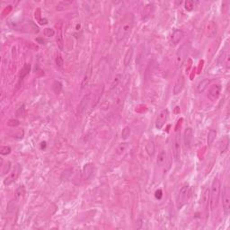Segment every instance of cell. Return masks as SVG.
<instances>
[{"label": "cell", "instance_id": "cell-1", "mask_svg": "<svg viewBox=\"0 0 230 230\" xmlns=\"http://www.w3.org/2000/svg\"><path fill=\"white\" fill-rule=\"evenodd\" d=\"M134 25V15L132 13H127L120 21L117 31H116V37L118 41L125 40L131 33Z\"/></svg>", "mask_w": 230, "mask_h": 230}, {"label": "cell", "instance_id": "cell-2", "mask_svg": "<svg viewBox=\"0 0 230 230\" xmlns=\"http://www.w3.org/2000/svg\"><path fill=\"white\" fill-rule=\"evenodd\" d=\"M220 191H221V184L218 177H215L213 180V183L210 190V210H215L218 204L219 196H220Z\"/></svg>", "mask_w": 230, "mask_h": 230}, {"label": "cell", "instance_id": "cell-3", "mask_svg": "<svg viewBox=\"0 0 230 230\" xmlns=\"http://www.w3.org/2000/svg\"><path fill=\"white\" fill-rule=\"evenodd\" d=\"M191 197V187L189 184H184L181 188L177 198H176V207L178 210H181L183 206H185Z\"/></svg>", "mask_w": 230, "mask_h": 230}, {"label": "cell", "instance_id": "cell-4", "mask_svg": "<svg viewBox=\"0 0 230 230\" xmlns=\"http://www.w3.org/2000/svg\"><path fill=\"white\" fill-rule=\"evenodd\" d=\"M173 155L175 160L178 161L181 156V132L180 130H176L175 135L173 141Z\"/></svg>", "mask_w": 230, "mask_h": 230}, {"label": "cell", "instance_id": "cell-5", "mask_svg": "<svg viewBox=\"0 0 230 230\" xmlns=\"http://www.w3.org/2000/svg\"><path fill=\"white\" fill-rule=\"evenodd\" d=\"M21 173H22V167H21V165L19 164H17L14 168H13V170L11 171V173L4 180V184L6 186H8V185H10V184L14 183L18 179V177L20 176Z\"/></svg>", "mask_w": 230, "mask_h": 230}, {"label": "cell", "instance_id": "cell-6", "mask_svg": "<svg viewBox=\"0 0 230 230\" xmlns=\"http://www.w3.org/2000/svg\"><path fill=\"white\" fill-rule=\"evenodd\" d=\"M56 41H57V45L60 50H63L64 49V34H63V22L62 21H59L56 24Z\"/></svg>", "mask_w": 230, "mask_h": 230}, {"label": "cell", "instance_id": "cell-7", "mask_svg": "<svg viewBox=\"0 0 230 230\" xmlns=\"http://www.w3.org/2000/svg\"><path fill=\"white\" fill-rule=\"evenodd\" d=\"M169 117V111L167 109H164L162 110L159 114L157 115L156 120V128L157 129H161L164 127V125L165 124V122H167Z\"/></svg>", "mask_w": 230, "mask_h": 230}, {"label": "cell", "instance_id": "cell-8", "mask_svg": "<svg viewBox=\"0 0 230 230\" xmlns=\"http://www.w3.org/2000/svg\"><path fill=\"white\" fill-rule=\"evenodd\" d=\"M205 34L207 37L213 38L217 34V24L214 20L209 21L205 25Z\"/></svg>", "mask_w": 230, "mask_h": 230}, {"label": "cell", "instance_id": "cell-9", "mask_svg": "<svg viewBox=\"0 0 230 230\" xmlns=\"http://www.w3.org/2000/svg\"><path fill=\"white\" fill-rule=\"evenodd\" d=\"M222 203H223V210L225 214L227 216L230 211V195L228 187L226 186L222 194Z\"/></svg>", "mask_w": 230, "mask_h": 230}, {"label": "cell", "instance_id": "cell-10", "mask_svg": "<svg viewBox=\"0 0 230 230\" xmlns=\"http://www.w3.org/2000/svg\"><path fill=\"white\" fill-rule=\"evenodd\" d=\"M220 92H221V86L220 85H212L209 89L208 97L210 98V101H217L220 95Z\"/></svg>", "mask_w": 230, "mask_h": 230}, {"label": "cell", "instance_id": "cell-11", "mask_svg": "<svg viewBox=\"0 0 230 230\" xmlns=\"http://www.w3.org/2000/svg\"><path fill=\"white\" fill-rule=\"evenodd\" d=\"M94 172H95V166L93 164H86L82 171V177H83V180L85 181H87L90 180L93 175H94Z\"/></svg>", "mask_w": 230, "mask_h": 230}, {"label": "cell", "instance_id": "cell-12", "mask_svg": "<svg viewBox=\"0 0 230 230\" xmlns=\"http://www.w3.org/2000/svg\"><path fill=\"white\" fill-rule=\"evenodd\" d=\"M154 11H155V7L153 4H148L146 5L142 10V13H141V19L144 22L148 21L153 15L154 14Z\"/></svg>", "mask_w": 230, "mask_h": 230}, {"label": "cell", "instance_id": "cell-13", "mask_svg": "<svg viewBox=\"0 0 230 230\" xmlns=\"http://www.w3.org/2000/svg\"><path fill=\"white\" fill-rule=\"evenodd\" d=\"M184 84H185V79L183 76H179L178 79L176 80L175 84V86L173 89V92H174V95H179L182 91H183V87H184Z\"/></svg>", "mask_w": 230, "mask_h": 230}, {"label": "cell", "instance_id": "cell-14", "mask_svg": "<svg viewBox=\"0 0 230 230\" xmlns=\"http://www.w3.org/2000/svg\"><path fill=\"white\" fill-rule=\"evenodd\" d=\"M203 206H204V210L206 217L209 216V210L210 209V189H206L204 193H203Z\"/></svg>", "mask_w": 230, "mask_h": 230}, {"label": "cell", "instance_id": "cell-15", "mask_svg": "<svg viewBox=\"0 0 230 230\" xmlns=\"http://www.w3.org/2000/svg\"><path fill=\"white\" fill-rule=\"evenodd\" d=\"M183 37V32L180 29H175L171 37V42L173 45H177L180 41H182Z\"/></svg>", "mask_w": 230, "mask_h": 230}, {"label": "cell", "instance_id": "cell-16", "mask_svg": "<svg viewBox=\"0 0 230 230\" xmlns=\"http://www.w3.org/2000/svg\"><path fill=\"white\" fill-rule=\"evenodd\" d=\"M183 139H184V144H185V147H188L189 148L191 146V143L193 139V131L191 128H187L184 131V137H183Z\"/></svg>", "mask_w": 230, "mask_h": 230}, {"label": "cell", "instance_id": "cell-17", "mask_svg": "<svg viewBox=\"0 0 230 230\" xmlns=\"http://www.w3.org/2000/svg\"><path fill=\"white\" fill-rule=\"evenodd\" d=\"M184 59H185V50H184V46H183L179 49V50L176 54V65H177V67H181L183 65Z\"/></svg>", "mask_w": 230, "mask_h": 230}, {"label": "cell", "instance_id": "cell-18", "mask_svg": "<svg viewBox=\"0 0 230 230\" xmlns=\"http://www.w3.org/2000/svg\"><path fill=\"white\" fill-rule=\"evenodd\" d=\"M30 71H31V65L29 63H25L21 69L20 74H19V81H23L29 75Z\"/></svg>", "mask_w": 230, "mask_h": 230}, {"label": "cell", "instance_id": "cell-19", "mask_svg": "<svg viewBox=\"0 0 230 230\" xmlns=\"http://www.w3.org/2000/svg\"><path fill=\"white\" fill-rule=\"evenodd\" d=\"M166 157H167V155H166V152L165 150H162L158 154L157 159H156V165H157L158 167H162L163 165H165V163L166 162Z\"/></svg>", "mask_w": 230, "mask_h": 230}, {"label": "cell", "instance_id": "cell-20", "mask_svg": "<svg viewBox=\"0 0 230 230\" xmlns=\"http://www.w3.org/2000/svg\"><path fill=\"white\" fill-rule=\"evenodd\" d=\"M133 52H134V50H133V48L132 47H129L127 50L125 56H124V60H123V63H124L125 66H129V65L130 61L132 60V57H133Z\"/></svg>", "mask_w": 230, "mask_h": 230}, {"label": "cell", "instance_id": "cell-21", "mask_svg": "<svg viewBox=\"0 0 230 230\" xmlns=\"http://www.w3.org/2000/svg\"><path fill=\"white\" fill-rule=\"evenodd\" d=\"M228 144H229V139L227 136L223 137V139H221V142L219 145V149H220V153L223 154L227 151V149L228 148Z\"/></svg>", "mask_w": 230, "mask_h": 230}, {"label": "cell", "instance_id": "cell-22", "mask_svg": "<svg viewBox=\"0 0 230 230\" xmlns=\"http://www.w3.org/2000/svg\"><path fill=\"white\" fill-rule=\"evenodd\" d=\"M210 83V79H208V78H205V79L201 80V81L200 82V84L198 85V87H197L198 92H199V93H202L203 91L209 86Z\"/></svg>", "mask_w": 230, "mask_h": 230}, {"label": "cell", "instance_id": "cell-23", "mask_svg": "<svg viewBox=\"0 0 230 230\" xmlns=\"http://www.w3.org/2000/svg\"><path fill=\"white\" fill-rule=\"evenodd\" d=\"M146 151L149 156H153L155 153V143L153 140H149L146 144Z\"/></svg>", "mask_w": 230, "mask_h": 230}, {"label": "cell", "instance_id": "cell-24", "mask_svg": "<svg viewBox=\"0 0 230 230\" xmlns=\"http://www.w3.org/2000/svg\"><path fill=\"white\" fill-rule=\"evenodd\" d=\"M90 76H91V67H89V69L86 71V73L85 76H84V78H83V80H82L81 83L82 89H84V88H86L87 86L89 80H90Z\"/></svg>", "mask_w": 230, "mask_h": 230}, {"label": "cell", "instance_id": "cell-25", "mask_svg": "<svg viewBox=\"0 0 230 230\" xmlns=\"http://www.w3.org/2000/svg\"><path fill=\"white\" fill-rule=\"evenodd\" d=\"M217 137V131L214 130V129H210L208 133V139H207V142H208V145L209 146H211L212 143L214 142L215 139Z\"/></svg>", "mask_w": 230, "mask_h": 230}, {"label": "cell", "instance_id": "cell-26", "mask_svg": "<svg viewBox=\"0 0 230 230\" xmlns=\"http://www.w3.org/2000/svg\"><path fill=\"white\" fill-rule=\"evenodd\" d=\"M25 194V189H24V186H19L16 191H15V198L17 201H20L21 199H23V197L24 196Z\"/></svg>", "mask_w": 230, "mask_h": 230}, {"label": "cell", "instance_id": "cell-27", "mask_svg": "<svg viewBox=\"0 0 230 230\" xmlns=\"http://www.w3.org/2000/svg\"><path fill=\"white\" fill-rule=\"evenodd\" d=\"M90 101V95H86L83 99H82L81 102H80V104H79V112H82L85 108H86V105H87V103L89 102Z\"/></svg>", "mask_w": 230, "mask_h": 230}, {"label": "cell", "instance_id": "cell-28", "mask_svg": "<svg viewBox=\"0 0 230 230\" xmlns=\"http://www.w3.org/2000/svg\"><path fill=\"white\" fill-rule=\"evenodd\" d=\"M62 84L60 81H54V83L52 84V89L54 91V93L56 95H60L62 91Z\"/></svg>", "mask_w": 230, "mask_h": 230}, {"label": "cell", "instance_id": "cell-29", "mask_svg": "<svg viewBox=\"0 0 230 230\" xmlns=\"http://www.w3.org/2000/svg\"><path fill=\"white\" fill-rule=\"evenodd\" d=\"M128 143L127 142H122L121 143L118 147H117V149H116V153L118 154V155H122L123 154L125 151H126V149H128Z\"/></svg>", "mask_w": 230, "mask_h": 230}, {"label": "cell", "instance_id": "cell-30", "mask_svg": "<svg viewBox=\"0 0 230 230\" xmlns=\"http://www.w3.org/2000/svg\"><path fill=\"white\" fill-rule=\"evenodd\" d=\"M56 65H57V68H63V65H64V60H63V58L60 53L57 54L56 56Z\"/></svg>", "mask_w": 230, "mask_h": 230}, {"label": "cell", "instance_id": "cell-31", "mask_svg": "<svg viewBox=\"0 0 230 230\" xmlns=\"http://www.w3.org/2000/svg\"><path fill=\"white\" fill-rule=\"evenodd\" d=\"M25 112H26V111H25V107H24V105L23 104V105L20 106V107L18 108V110L16 111L15 114H16V117H18V118H23V117H24Z\"/></svg>", "mask_w": 230, "mask_h": 230}, {"label": "cell", "instance_id": "cell-32", "mask_svg": "<svg viewBox=\"0 0 230 230\" xmlns=\"http://www.w3.org/2000/svg\"><path fill=\"white\" fill-rule=\"evenodd\" d=\"M71 175H72V169L65 170L62 173V175H61V180L62 181H67V180H68V178L70 177Z\"/></svg>", "mask_w": 230, "mask_h": 230}, {"label": "cell", "instance_id": "cell-33", "mask_svg": "<svg viewBox=\"0 0 230 230\" xmlns=\"http://www.w3.org/2000/svg\"><path fill=\"white\" fill-rule=\"evenodd\" d=\"M129 136H130V128L128 127V126H126L124 129H122V138L123 139H127Z\"/></svg>", "mask_w": 230, "mask_h": 230}, {"label": "cell", "instance_id": "cell-34", "mask_svg": "<svg viewBox=\"0 0 230 230\" xmlns=\"http://www.w3.org/2000/svg\"><path fill=\"white\" fill-rule=\"evenodd\" d=\"M122 74H119L117 75L116 76L114 77V80L112 82V89H113L115 88L118 85H119V83L121 82V79H122Z\"/></svg>", "mask_w": 230, "mask_h": 230}, {"label": "cell", "instance_id": "cell-35", "mask_svg": "<svg viewBox=\"0 0 230 230\" xmlns=\"http://www.w3.org/2000/svg\"><path fill=\"white\" fill-rule=\"evenodd\" d=\"M184 7H185V9L187 11H192L193 8H194V2L191 1V0H188V1L185 2V6Z\"/></svg>", "mask_w": 230, "mask_h": 230}, {"label": "cell", "instance_id": "cell-36", "mask_svg": "<svg viewBox=\"0 0 230 230\" xmlns=\"http://www.w3.org/2000/svg\"><path fill=\"white\" fill-rule=\"evenodd\" d=\"M10 152H11V148L10 147H3L1 150H0V154L2 155V156H7L8 154H10Z\"/></svg>", "mask_w": 230, "mask_h": 230}, {"label": "cell", "instance_id": "cell-37", "mask_svg": "<svg viewBox=\"0 0 230 230\" xmlns=\"http://www.w3.org/2000/svg\"><path fill=\"white\" fill-rule=\"evenodd\" d=\"M4 166V168H3V170H2V175H5L6 174H7V173H9V171H10V169H11V162H8L5 165H3Z\"/></svg>", "mask_w": 230, "mask_h": 230}, {"label": "cell", "instance_id": "cell-38", "mask_svg": "<svg viewBox=\"0 0 230 230\" xmlns=\"http://www.w3.org/2000/svg\"><path fill=\"white\" fill-rule=\"evenodd\" d=\"M55 34H56V32H55L53 29H51V28H46V29L44 30V34H45V36H47V37H51V36H53Z\"/></svg>", "mask_w": 230, "mask_h": 230}, {"label": "cell", "instance_id": "cell-39", "mask_svg": "<svg viewBox=\"0 0 230 230\" xmlns=\"http://www.w3.org/2000/svg\"><path fill=\"white\" fill-rule=\"evenodd\" d=\"M19 124H20L19 121L14 120V119H11V120H9L8 122H7V125H8V126H11V127H16V126H18Z\"/></svg>", "mask_w": 230, "mask_h": 230}, {"label": "cell", "instance_id": "cell-40", "mask_svg": "<svg viewBox=\"0 0 230 230\" xmlns=\"http://www.w3.org/2000/svg\"><path fill=\"white\" fill-rule=\"evenodd\" d=\"M225 62H226L227 68H229V53L228 52H227L226 55H225Z\"/></svg>", "mask_w": 230, "mask_h": 230}, {"label": "cell", "instance_id": "cell-41", "mask_svg": "<svg viewBox=\"0 0 230 230\" xmlns=\"http://www.w3.org/2000/svg\"><path fill=\"white\" fill-rule=\"evenodd\" d=\"M163 196V192H162V190L159 189L157 190L156 191V199H158V200H160Z\"/></svg>", "mask_w": 230, "mask_h": 230}]
</instances>
